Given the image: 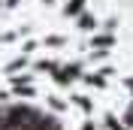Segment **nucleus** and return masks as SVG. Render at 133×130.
<instances>
[{
    "label": "nucleus",
    "instance_id": "obj_1",
    "mask_svg": "<svg viewBox=\"0 0 133 130\" xmlns=\"http://www.w3.org/2000/svg\"><path fill=\"white\" fill-rule=\"evenodd\" d=\"M9 118H12L9 124H12L15 130H18V127L30 130L33 124H36V118H39V115H36V112H30V109H12V112H9Z\"/></svg>",
    "mask_w": 133,
    "mask_h": 130
},
{
    "label": "nucleus",
    "instance_id": "obj_2",
    "mask_svg": "<svg viewBox=\"0 0 133 130\" xmlns=\"http://www.w3.org/2000/svg\"><path fill=\"white\" fill-rule=\"evenodd\" d=\"M30 130H58V124H55V121H42V118H36V124H33Z\"/></svg>",
    "mask_w": 133,
    "mask_h": 130
},
{
    "label": "nucleus",
    "instance_id": "obj_3",
    "mask_svg": "<svg viewBox=\"0 0 133 130\" xmlns=\"http://www.w3.org/2000/svg\"><path fill=\"white\" fill-rule=\"evenodd\" d=\"M0 130H3V124H0Z\"/></svg>",
    "mask_w": 133,
    "mask_h": 130
}]
</instances>
